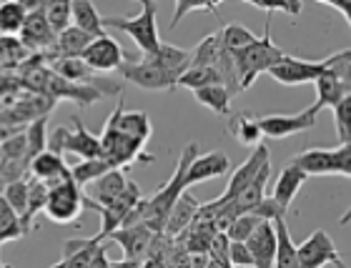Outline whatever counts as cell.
<instances>
[{"mask_svg":"<svg viewBox=\"0 0 351 268\" xmlns=\"http://www.w3.org/2000/svg\"><path fill=\"white\" fill-rule=\"evenodd\" d=\"M351 63V48L334 53L324 60H304L293 58V56H284V58L274 63L269 68V75L281 86H306V83H316L324 73H334L337 78L344 80V73Z\"/></svg>","mask_w":351,"mask_h":268,"instance_id":"obj_1","label":"cell"},{"mask_svg":"<svg viewBox=\"0 0 351 268\" xmlns=\"http://www.w3.org/2000/svg\"><path fill=\"white\" fill-rule=\"evenodd\" d=\"M198 156V148L196 143H189L183 148L181 158H178V166H176L173 175L169 178V183L158 188L151 198H143L141 201V210H143V223L151 228L154 233H163L166 228V221H169V213L171 208L176 206V201L183 196V191L186 188V171H189L191 160Z\"/></svg>","mask_w":351,"mask_h":268,"instance_id":"obj_2","label":"cell"},{"mask_svg":"<svg viewBox=\"0 0 351 268\" xmlns=\"http://www.w3.org/2000/svg\"><path fill=\"white\" fill-rule=\"evenodd\" d=\"M156 13H158V3L154 0H141V10L133 18H118V15H108L103 18V28L123 30L125 36H131V40L138 45L141 56H154L161 48V33H158V23H156Z\"/></svg>","mask_w":351,"mask_h":268,"instance_id":"obj_3","label":"cell"},{"mask_svg":"<svg viewBox=\"0 0 351 268\" xmlns=\"http://www.w3.org/2000/svg\"><path fill=\"white\" fill-rule=\"evenodd\" d=\"M286 53L274 43L271 38V23L266 21V33L263 38H256L249 48H243L239 56H234L236 73H239V83H241V90H249L261 73H269V68L274 63L284 58Z\"/></svg>","mask_w":351,"mask_h":268,"instance_id":"obj_4","label":"cell"},{"mask_svg":"<svg viewBox=\"0 0 351 268\" xmlns=\"http://www.w3.org/2000/svg\"><path fill=\"white\" fill-rule=\"evenodd\" d=\"M48 151L58 153V156L71 153V156L81 160L103 158L101 138L88 131L81 118H73V128H56L53 136L48 138Z\"/></svg>","mask_w":351,"mask_h":268,"instance_id":"obj_5","label":"cell"},{"mask_svg":"<svg viewBox=\"0 0 351 268\" xmlns=\"http://www.w3.org/2000/svg\"><path fill=\"white\" fill-rule=\"evenodd\" d=\"M86 193L83 188H78L73 181H66L48 188V203H45V216L51 218L53 223L58 226H71L78 221V216L86 208Z\"/></svg>","mask_w":351,"mask_h":268,"instance_id":"obj_6","label":"cell"},{"mask_svg":"<svg viewBox=\"0 0 351 268\" xmlns=\"http://www.w3.org/2000/svg\"><path fill=\"white\" fill-rule=\"evenodd\" d=\"M319 113H322V108L314 103L306 110L291 113V116H281V113L258 116V128H261V136L266 138H289V136H296V133L311 131L316 125V121H319Z\"/></svg>","mask_w":351,"mask_h":268,"instance_id":"obj_7","label":"cell"},{"mask_svg":"<svg viewBox=\"0 0 351 268\" xmlns=\"http://www.w3.org/2000/svg\"><path fill=\"white\" fill-rule=\"evenodd\" d=\"M133 56L123 51V45L118 43L113 36H101V38H93L90 45H88L86 51H83L81 60L86 63L90 71L95 73H110V71H118V68L123 66L125 60H131Z\"/></svg>","mask_w":351,"mask_h":268,"instance_id":"obj_8","label":"cell"},{"mask_svg":"<svg viewBox=\"0 0 351 268\" xmlns=\"http://www.w3.org/2000/svg\"><path fill=\"white\" fill-rule=\"evenodd\" d=\"M101 156L106 160L113 163V168H123V166H131L133 160L141 158V151H143V141L138 138H131L125 136V133L116 131L113 125H103V133L101 136Z\"/></svg>","mask_w":351,"mask_h":268,"instance_id":"obj_9","label":"cell"},{"mask_svg":"<svg viewBox=\"0 0 351 268\" xmlns=\"http://www.w3.org/2000/svg\"><path fill=\"white\" fill-rule=\"evenodd\" d=\"M56 33L45 18V3H28V18L21 28V43L30 53H48L56 43Z\"/></svg>","mask_w":351,"mask_h":268,"instance_id":"obj_10","label":"cell"},{"mask_svg":"<svg viewBox=\"0 0 351 268\" xmlns=\"http://www.w3.org/2000/svg\"><path fill=\"white\" fill-rule=\"evenodd\" d=\"M118 73L128 83L143 88V90H173V88H178V80L173 75H169L166 71H161L158 66H154V63H148L143 58L125 60L123 66L118 68Z\"/></svg>","mask_w":351,"mask_h":268,"instance_id":"obj_11","label":"cell"},{"mask_svg":"<svg viewBox=\"0 0 351 268\" xmlns=\"http://www.w3.org/2000/svg\"><path fill=\"white\" fill-rule=\"evenodd\" d=\"M296 256H299L301 268H324L326 263L334 266L337 261H341V256L334 246V239L322 228L311 233L301 246H296Z\"/></svg>","mask_w":351,"mask_h":268,"instance_id":"obj_12","label":"cell"},{"mask_svg":"<svg viewBox=\"0 0 351 268\" xmlns=\"http://www.w3.org/2000/svg\"><path fill=\"white\" fill-rule=\"evenodd\" d=\"M158 233H154L146 223H136V226H125V228H118L110 239L116 241L121 251H123L125 261H143L154 246V239Z\"/></svg>","mask_w":351,"mask_h":268,"instance_id":"obj_13","label":"cell"},{"mask_svg":"<svg viewBox=\"0 0 351 268\" xmlns=\"http://www.w3.org/2000/svg\"><path fill=\"white\" fill-rule=\"evenodd\" d=\"M231 171V160L223 151H208V153H198L196 158L191 160L189 171H186V188L196 186V183L213 181V178H221Z\"/></svg>","mask_w":351,"mask_h":268,"instance_id":"obj_14","label":"cell"},{"mask_svg":"<svg viewBox=\"0 0 351 268\" xmlns=\"http://www.w3.org/2000/svg\"><path fill=\"white\" fill-rule=\"evenodd\" d=\"M251 258H254V268H274L276 263V251H278V236L276 226L263 221L256 231L251 233L246 241Z\"/></svg>","mask_w":351,"mask_h":268,"instance_id":"obj_15","label":"cell"},{"mask_svg":"<svg viewBox=\"0 0 351 268\" xmlns=\"http://www.w3.org/2000/svg\"><path fill=\"white\" fill-rule=\"evenodd\" d=\"M28 171L36 181H43L48 188H56L60 183L71 181V166L63 160V156L53 151H43L40 156H36L28 163Z\"/></svg>","mask_w":351,"mask_h":268,"instance_id":"obj_16","label":"cell"},{"mask_svg":"<svg viewBox=\"0 0 351 268\" xmlns=\"http://www.w3.org/2000/svg\"><path fill=\"white\" fill-rule=\"evenodd\" d=\"M106 123L113 125L116 131L125 133V136L138 138L143 143L154 136V123H151L146 110H123V101L116 103V108H113V113L108 116Z\"/></svg>","mask_w":351,"mask_h":268,"instance_id":"obj_17","label":"cell"},{"mask_svg":"<svg viewBox=\"0 0 351 268\" xmlns=\"http://www.w3.org/2000/svg\"><path fill=\"white\" fill-rule=\"evenodd\" d=\"M269 148L263 143H258L254 151H251V156L246 160H243L241 166L236 168L234 173H231V178H228V186H226V191H223V196H219L221 201H234L236 198V193L246 186V183H251L254 181V175L261 171L266 163H269Z\"/></svg>","mask_w":351,"mask_h":268,"instance_id":"obj_18","label":"cell"},{"mask_svg":"<svg viewBox=\"0 0 351 268\" xmlns=\"http://www.w3.org/2000/svg\"><path fill=\"white\" fill-rule=\"evenodd\" d=\"M289 163L299 168L306 178L308 175H337V156H334V148H308L304 153H296Z\"/></svg>","mask_w":351,"mask_h":268,"instance_id":"obj_19","label":"cell"},{"mask_svg":"<svg viewBox=\"0 0 351 268\" xmlns=\"http://www.w3.org/2000/svg\"><path fill=\"white\" fill-rule=\"evenodd\" d=\"M198 208H201V201L191 196V191H183V196L176 201V206L171 208L169 221H166V228H163V236L169 239H176L191 228L193 218H196Z\"/></svg>","mask_w":351,"mask_h":268,"instance_id":"obj_20","label":"cell"},{"mask_svg":"<svg viewBox=\"0 0 351 268\" xmlns=\"http://www.w3.org/2000/svg\"><path fill=\"white\" fill-rule=\"evenodd\" d=\"M90 40L93 38L88 36V33H83V30H78L75 25H71L68 30H63L58 38H56V43H53V48L45 56H48V60H66V58H81L83 51H86L88 45H90Z\"/></svg>","mask_w":351,"mask_h":268,"instance_id":"obj_21","label":"cell"},{"mask_svg":"<svg viewBox=\"0 0 351 268\" xmlns=\"http://www.w3.org/2000/svg\"><path fill=\"white\" fill-rule=\"evenodd\" d=\"M131 186V178L121 171V168H113L106 175H101L98 181L93 183V191H90V201H95L98 206H108L116 198H121Z\"/></svg>","mask_w":351,"mask_h":268,"instance_id":"obj_22","label":"cell"},{"mask_svg":"<svg viewBox=\"0 0 351 268\" xmlns=\"http://www.w3.org/2000/svg\"><path fill=\"white\" fill-rule=\"evenodd\" d=\"M304 183H306V175L301 173L296 166L286 163V166L281 168V173H278L276 183H274V193H271V198L281 206V210H289L291 208V203L296 201V193L301 191Z\"/></svg>","mask_w":351,"mask_h":268,"instance_id":"obj_23","label":"cell"},{"mask_svg":"<svg viewBox=\"0 0 351 268\" xmlns=\"http://www.w3.org/2000/svg\"><path fill=\"white\" fill-rule=\"evenodd\" d=\"M141 58L158 66L161 71L173 75L176 80L191 68V51H183V48H176V45H169V43H161V48H158L154 56H141Z\"/></svg>","mask_w":351,"mask_h":268,"instance_id":"obj_24","label":"cell"},{"mask_svg":"<svg viewBox=\"0 0 351 268\" xmlns=\"http://www.w3.org/2000/svg\"><path fill=\"white\" fill-rule=\"evenodd\" d=\"M101 246V239H68L63 243V263L66 268H90L93 256Z\"/></svg>","mask_w":351,"mask_h":268,"instance_id":"obj_25","label":"cell"},{"mask_svg":"<svg viewBox=\"0 0 351 268\" xmlns=\"http://www.w3.org/2000/svg\"><path fill=\"white\" fill-rule=\"evenodd\" d=\"M269 181H271V160L261 168V171H258L256 175H254V181L246 183V186L236 193L234 203L239 206V210H241V213L251 210L254 206H258V203L266 198V186H269Z\"/></svg>","mask_w":351,"mask_h":268,"instance_id":"obj_26","label":"cell"},{"mask_svg":"<svg viewBox=\"0 0 351 268\" xmlns=\"http://www.w3.org/2000/svg\"><path fill=\"white\" fill-rule=\"evenodd\" d=\"M71 10H73V25L83 33H88L90 38H101L103 33V15L98 13V8L88 0H73L71 3Z\"/></svg>","mask_w":351,"mask_h":268,"instance_id":"obj_27","label":"cell"},{"mask_svg":"<svg viewBox=\"0 0 351 268\" xmlns=\"http://www.w3.org/2000/svg\"><path fill=\"white\" fill-rule=\"evenodd\" d=\"M228 133L243 145H254L256 148L261 143V128H258V116L243 110V113H236L228 121Z\"/></svg>","mask_w":351,"mask_h":268,"instance_id":"obj_28","label":"cell"},{"mask_svg":"<svg viewBox=\"0 0 351 268\" xmlns=\"http://www.w3.org/2000/svg\"><path fill=\"white\" fill-rule=\"evenodd\" d=\"M108 171H113V163L106 158H93V160H75L71 166V181L78 188H86L90 183H95L101 175H106Z\"/></svg>","mask_w":351,"mask_h":268,"instance_id":"obj_29","label":"cell"},{"mask_svg":"<svg viewBox=\"0 0 351 268\" xmlns=\"http://www.w3.org/2000/svg\"><path fill=\"white\" fill-rule=\"evenodd\" d=\"M193 98H196L204 108H208L211 113L216 116H231V98L234 95L228 93L223 86H206V88H198L193 90Z\"/></svg>","mask_w":351,"mask_h":268,"instance_id":"obj_30","label":"cell"},{"mask_svg":"<svg viewBox=\"0 0 351 268\" xmlns=\"http://www.w3.org/2000/svg\"><path fill=\"white\" fill-rule=\"evenodd\" d=\"M33 53L21 43L15 36H0V71H15L23 68L25 60H30Z\"/></svg>","mask_w":351,"mask_h":268,"instance_id":"obj_31","label":"cell"},{"mask_svg":"<svg viewBox=\"0 0 351 268\" xmlns=\"http://www.w3.org/2000/svg\"><path fill=\"white\" fill-rule=\"evenodd\" d=\"M314 86H316V106H319L322 110L334 108V106H337V103L346 95L344 80L337 78L334 73H324Z\"/></svg>","mask_w":351,"mask_h":268,"instance_id":"obj_32","label":"cell"},{"mask_svg":"<svg viewBox=\"0 0 351 268\" xmlns=\"http://www.w3.org/2000/svg\"><path fill=\"white\" fill-rule=\"evenodd\" d=\"M221 53H223L221 33H211V36H206L204 40L191 51V68H213L219 63Z\"/></svg>","mask_w":351,"mask_h":268,"instance_id":"obj_33","label":"cell"},{"mask_svg":"<svg viewBox=\"0 0 351 268\" xmlns=\"http://www.w3.org/2000/svg\"><path fill=\"white\" fill-rule=\"evenodd\" d=\"M219 33H221L223 51H226L228 56H239L243 48H249V45L256 40V36H254L246 25H241V23H228V25H223Z\"/></svg>","mask_w":351,"mask_h":268,"instance_id":"obj_34","label":"cell"},{"mask_svg":"<svg viewBox=\"0 0 351 268\" xmlns=\"http://www.w3.org/2000/svg\"><path fill=\"white\" fill-rule=\"evenodd\" d=\"M276 236H278V251H276V263L274 268H301L299 256H296V243L291 241L289 226L286 221H276Z\"/></svg>","mask_w":351,"mask_h":268,"instance_id":"obj_35","label":"cell"},{"mask_svg":"<svg viewBox=\"0 0 351 268\" xmlns=\"http://www.w3.org/2000/svg\"><path fill=\"white\" fill-rule=\"evenodd\" d=\"M28 18V3H0V36L21 33Z\"/></svg>","mask_w":351,"mask_h":268,"instance_id":"obj_36","label":"cell"},{"mask_svg":"<svg viewBox=\"0 0 351 268\" xmlns=\"http://www.w3.org/2000/svg\"><path fill=\"white\" fill-rule=\"evenodd\" d=\"M45 203H48V186L43 181L28 178V213H25V221H23V231L25 233L33 231V218L40 210H45Z\"/></svg>","mask_w":351,"mask_h":268,"instance_id":"obj_37","label":"cell"},{"mask_svg":"<svg viewBox=\"0 0 351 268\" xmlns=\"http://www.w3.org/2000/svg\"><path fill=\"white\" fill-rule=\"evenodd\" d=\"M3 198H5V203L10 206V210L18 216V221H21V226H23L25 213H28V178L8 183L5 191H3Z\"/></svg>","mask_w":351,"mask_h":268,"instance_id":"obj_38","label":"cell"},{"mask_svg":"<svg viewBox=\"0 0 351 268\" xmlns=\"http://www.w3.org/2000/svg\"><path fill=\"white\" fill-rule=\"evenodd\" d=\"M45 18H48V25L53 28V33L60 36L63 30H68L71 25H73V10H71V3H66V0L45 3Z\"/></svg>","mask_w":351,"mask_h":268,"instance_id":"obj_39","label":"cell"},{"mask_svg":"<svg viewBox=\"0 0 351 268\" xmlns=\"http://www.w3.org/2000/svg\"><path fill=\"white\" fill-rule=\"evenodd\" d=\"M178 86L189 88V90H198L206 86H221V75L216 68H189L178 78Z\"/></svg>","mask_w":351,"mask_h":268,"instance_id":"obj_40","label":"cell"},{"mask_svg":"<svg viewBox=\"0 0 351 268\" xmlns=\"http://www.w3.org/2000/svg\"><path fill=\"white\" fill-rule=\"evenodd\" d=\"M25 141H28V158L33 160L43 151H48V118H38L25 125Z\"/></svg>","mask_w":351,"mask_h":268,"instance_id":"obj_41","label":"cell"},{"mask_svg":"<svg viewBox=\"0 0 351 268\" xmlns=\"http://www.w3.org/2000/svg\"><path fill=\"white\" fill-rule=\"evenodd\" d=\"M331 110H334V125H337L339 145L351 143V93H346Z\"/></svg>","mask_w":351,"mask_h":268,"instance_id":"obj_42","label":"cell"},{"mask_svg":"<svg viewBox=\"0 0 351 268\" xmlns=\"http://www.w3.org/2000/svg\"><path fill=\"white\" fill-rule=\"evenodd\" d=\"M23 236H25V231H23L21 221H18V216L10 210L5 198L0 196V243L13 241V239H23Z\"/></svg>","mask_w":351,"mask_h":268,"instance_id":"obj_43","label":"cell"},{"mask_svg":"<svg viewBox=\"0 0 351 268\" xmlns=\"http://www.w3.org/2000/svg\"><path fill=\"white\" fill-rule=\"evenodd\" d=\"M261 223H263L261 218H256L254 213H249V210H246V213H241V216L236 218L234 223H231V228L226 231L228 241H231V243H246L251 233L256 231Z\"/></svg>","mask_w":351,"mask_h":268,"instance_id":"obj_44","label":"cell"},{"mask_svg":"<svg viewBox=\"0 0 351 268\" xmlns=\"http://www.w3.org/2000/svg\"><path fill=\"white\" fill-rule=\"evenodd\" d=\"M0 156H3V160H13V163H30L25 131L15 133L13 138H8L5 143H0Z\"/></svg>","mask_w":351,"mask_h":268,"instance_id":"obj_45","label":"cell"},{"mask_svg":"<svg viewBox=\"0 0 351 268\" xmlns=\"http://www.w3.org/2000/svg\"><path fill=\"white\" fill-rule=\"evenodd\" d=\"M211 13V10H216V3H178L173 10V18H171V30L178 28V23L186 18L189 13Z\"/></svg>","mask_w":351,"mask_h":268,"instance_id":"obj_46","label":"cell"},{"mask_svg":"<svg viewBox=\"0 0 351 268\" xmlns=\"http://www.w3.org/2000/svg\"><path fill=\"white\" fill-rule=\"evenodd\" d=\"M228 263L234 268H254V258L246 243H228Z\"/></svg>","mask_w":351,"mask_h":268,"instance_id":"obj_47","label":"cell"},{"mask_svg":"<svg viewBox=\"0 0 351 268\" xmlns=\"http://www.w3.org/2000/svg\"><path fill=\"white\" fill-rule=\"evenodd\" d=\"M251 8L266 10V13H286V15H299L301 3H251Z\"/></svg>","mask_w":351,"mask_h":268,"instance_id":"obj_48","label":"cell"},{"mask_svg":"<svg viewBox=\"0 0 351 268\" xmlns=\"http://www.w3.org/2000/svg\"><path fill=\"white\" fill-rule=\"evenodd\" d=\"M334 156H337V173L351 178V143L337 145V148H334Z\"/></svg>","mask_w":351,"mask_h":268,"instance_id":"obj_49","label":"cell"},{"mask_svg":"<svg viewBox=\"0 0 351 268\" xmlns=\"http://www.w3.org/2000/svg\"><path fill=\"white\" fill-rule=\"evenodd\" d=\"M319 5L324 8H331V10H337V13L344 15V21L351 25V0H316Z\"/></svg>","mask_w":351,"mask_h":268,"instance_id":"obj_50","label":"cell"},{"mask_svg":"<svg viewBox=\"0 0 351 268\" xmlns=\"http://www.w3.org/2000/svg\"><path fill=\"white\" fill-rule=\"evenodd\" d=\"M113 266V261L108 258V246L106 243H101L98 246V251H95L93 256V263H90V268H110Z\"/></svg>","mask_w":351,"mask_h":268,"instance_id":"obj_51","label":"cell"},{"mask_svg":"<svg viewBox=\"0 0 351 268\" xmlns=\"http://www.w3.org/2000/svg\"><path fill=\"white\" fill-rule=\"evenodd\" d=\"M110 268H141V263L138 261H125L123 258V261H113V266Z\"/></svg>","mask_w":351,"mask_h":268,"instance_id":"obj_52","label":"cell"},{"mask_svg":"<svg viewBox=\"0 0 351 268\" xmlns=\"http://www.w3.org/2000/svg\"><path fill=\"white\" fill-rule=\"evenodd\" d=\"M344 88H346V93H351V63H349V68H346V73H344Z\"/></svg>","mask_w":351,"mask_h":268,"instance_id":"obj_53","label":"cell"},{"mask_svg":"<svg viewBox=\"0 0 351 268\" xmlns=\"http://www.w3.org/2000/svg\"><path fill=\"white\" fill-rule=\"evenodd\" d=\"M339 223H341V226H349V223H351V208L346 210L344 216H341V221H339Z\"/></svg>","mask_w":351,"mask_h":268,"instance_id":"obj_54","label":"cell"},{"mask_svg":"<svg viewBox=\"0 0 351 268\" xmlns=\"http://www.w3.org/2000/svg\"><path fill=\"white\" fill-rule=\"evenodd\" d=\"M334 266H337V268H349V266H346L344 261H337V263H334Z\"/></svg>","mask_w":351,"mask_h":268,"instance_id":"obj_55","label":"cell"},{"mask_svg":"<svg viewBox=\"0 0 351 268\" xmlns=\"http://www.w3.org/2000/svg\"><path fill=\"white\" fill-rule=\"evenodd\" d=\"M51 268H66V263H63V261H58V263H56V266H51Z\"/></svg>","mask_w":351,"mask_h":268,"instance_id":"obj_56","label":"cell"},{"mask_svg":"<svg viewBox=\"0 0 351 268\" xmlns=\"http://www.w3.org/2000/svg\"><path fill=\"white\" fill-rule=\"evenodd\" d=\"M0 268H10V266H5V263H3V261H0Z\"/></svg>","mask_w":351,"mask_h":268,"instance_id":"obj_57","label":"cell"},{"mask_svg":"<svg viewBox=\"0 0 351 268\" xmlns=\"http://www.w3.org/2000/svg\"><path fill=\"white\" fill-rule=\"evenodd\" d=\"M0 163H3V156H0Z\"/></svg>","mask_w":351,"mask_h":268,"instance_id":"obj_58","label":"cell"}]
</instances>
